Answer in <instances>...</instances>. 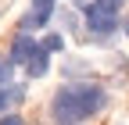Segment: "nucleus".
I'll use <instances>...</instances> for the list:
<instances>
[{"instance_id":"obj_1","label":"nucleus","mask_w":129,"mask_h":125,"mask_svg":"<svg viewBox=\"0 0 129 125\" xmlns=\"http://www.w3.org/2000/svg\"><path fill=\"white\" fill-rule=\"evenodd\" d=\"M104 107H108V93L101 86H93V82H68L50 100V111L61 125H79V121H86L93 114H101Z\"/></svg>"},{"instance_id":"obj_2","label":"nucleus","mask_w":129,"mask_h":125,"mask_svg":"<svg viewBox=\"0 0 129 125\" xmlns=\"http://www.w3.org/2000/svg\"><path fill=\"white\" fill-rule=\"evenodd\" d=\"M118 7L122 0H93V4H86V29L93 36H111L118 29Z\"/></svg>"},{"instance_id":"obj_3","label":"nucleus","mask_w":129,"mask_h":125,"mask_svg":"<svg viewBox=\"0 0 129 125\" xmlns=\"http://www.w3.org/2000/svg\"><path fill=\"white\" fill-rule=\"evenodd\" d=\"M36 50H40V43L32 39L29 32H18V36H14V46H11V61H14V65H29V57Z\"/></svg>"},{"instance_id":"obj_4","label":"nucleus","mask_w":129,"mask_h":125,"mask_svg":"<svg viewBox=\"0 0 129 125\" xmlns=\"http://www.w3.org/2000/svg\"><path fill=\"white\" fill-rule=\"evenodd\" d=\"M54 14V4H32V11L22 18V32H29V29H43L47 22H50Z\"/></svg>"},{"instance_id":"obj_5","label":"nucleus","mask_w":129,"mask_h":125,"mask_svg":"<svg viewBox=\"0 0 129 125\" xmlns=\"http://www.w3.org/2000/svg\"><path fill=\"white\" fill-rule=\"evenodd\" d=\"M25 72L32 75V79H43L47 72H50V50H47V46H40L36 54L29 57V65H25Z\"/></svg>"},{"instance_id":"obj_6","label":"nucleus","mask_w":129,"mask_h":125,"mask_svg":"<svg viewBox=\"0 0 129 125\" xmlns=\"http://www.w3.org/2000/svg\"><path fill=\"white\" fill-rule=\"evenodd\" d=\"M25 100V86H0V114H7L11 111V107H18Z\"/></svg>"},{"instance_id":"obj_7","label":"nucleus","mask_w":129,"mask_h":125,"mask_svg":"<svg viewBox=\"0 0 129 125\" xmlns=\"http://www.w3.org/2000/svg\"><path fill=\"white\" fill-rule=\"evenodd\" d=\"M11 75H14V61H11V57H0V82L7 86V82H11Z\"/></svg>"},{"instance_id":"obj_8","label":"nucleus","mask_w":129,"mask_h":125,"mask_svg":"<svg viewBox=\"0 0 129 125\" xmlns=\"http://www.w3.org/2000/svg\"><path fill=\"white\" fill-rule=\"evenodd\" d=\"M43 46H47V50H61V46H64V39L54 32V36H47V39H43Z\"/></svg>"},{"instance_id":"obj_9","label":"nucleus","mask_w":129,"mask_h":125,"mask_svg":"<svg viewBox=\"0 0 129 125\" xmlns=\"http://www.w3.org/2000/svg\"><path fill=\"white\" fill-rule=\"evenodd\" d=\"M0 125H25V118H18V114H0Z\"/></svg>"},{"instance_id":"obj_10","label":"nucleus","mask_w":129,"mask_h":125,"mask_svg":"<svg viewBox=\"0 0 129 125\" xmlns=\"http://www.w3.org/2000/svg\"><path fill=\"white\" fill-rule=\"evenodd\" d=\"M122 32L129 36V14H125V18H122Z\"/></svg>"},{"instance_id":"obj_11","label":"nucleus","mask_w":129,"mask_h":125,"mask_svg":"<svg viewBox=\"0 0 129 125\" xmlns=\"http://www.w3.org/2000/svg\"><path fill=\"white\" fill-rule=\"evenodd\" d=\"M32 4H57V0H32Z\"/></svg>"},{"instance_id":"obj_12","label":"nucleus","mask_w":129,"mask_h":125,"mask_svg":"<svg viewBox=\"0 0 129 125\" xmlns=\"http://www.w3.org/2000/svg\"><path fill=\"white\" fill-rule=\"evenodd\" d=\"M75 4H86V0H75ZM90 4H93V0H90Z\"/></svg>"}]
</instances>
